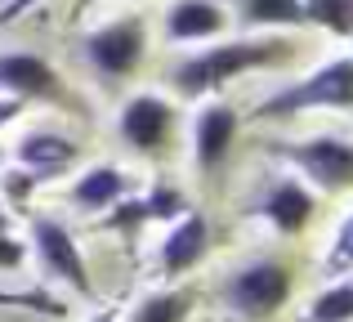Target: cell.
Masks as SVG:
<instances>
[{
  "label": "cell",
  "instance_id": "1",
  "mask_svg": "<svg viewBox=\"0 0 353 322\" xmlns=\"http://www.w3.org/2000/svg\"><path fill=\"white\" fill-rule=\"evenodd\" d=\"M291 54H295L291 41H277V36H264V41H224V45H210V50L188 54L183 63H174L170 85L179 90L183 99H201V94L224 90L228 81L246 77V72L277 68V63H286Z\"/></svg>",
  "mask_w": 353,
  "mask_h": 322
},
{
  "label": "cell",
  "instance_id": "2",
  "mask_svg": "<svg viewBox=\"0 0 353 322\" xmlns=\"http://www.w3.org/2000/svg\"><path fill=\"white\" fill-rule=\"evenodd\" d=\"M353 112V54H340V59H327L318 72L282 85L277 94H268L264 103L255 108L259 121H286V117L300 112Z\"/></svg>",
  "mask_w": 353,
  "mask_h": 322
},
{
  "label": "cell",
  "instance_id": "3",
  "mask_svg": "<svg viewBox=\"0 0 353 322\" xmlns=\"http://www.w3.org/2000/svg\"><path fill=\"white\" fill-rule=\"evenodd\" d=\"M291 291H295V273H291L286 260H250V264H241V269L228 273L219 296H224V305L233 309L237 318L264 322L291 300Z\"/></svg>",
  "mask_w": 353,
  "mask_h": 322
},
{
  "label": "cell",
  "instance_id": "4",
  "mask_svg": "<svg viewBox=\"0 0 353 322\" xmlns=\"http://www.w3.org/2000/svg\"><path fill=\"white\" fill-rule=\"evenodd\" d=\"M273 157H282L291 170H300L313 188L345 192L353 188V143L336 134H313V139H277L268 143Z\"/></svg>",
  "mask_w": 353,
  "mask_h": 322
},
{
  "label": "cell",
  "instance_id": "5",
  "mask_svg": "<svg viewBox=\"0 0 353 322\" xmlns=\"http://www.w3.org/2000/svg\"><path fill=\"white\" fill-rule=\"evenodd\" d=\"M32 251L41 260V269L50 273L54 282L72 291L77 300H94V278H90V264L81 255L77 237L63 219L54 215H32Z\"/></svg>",
  "mask_w": 353,
  "mask_h": 322
},
{
  "label": "cell",
  "instance_id": "6",
  "mask_svg": "<svg viewBox=\"0 0 353 322\" xmlns=\"http://www.w3.org/2000/svg\"><path fill=\"white\" fill-rule=\"evenodd\" d=\"M143 50H148V23L143 18H112V23L94 27V32L81 41L85 63L103 81H112V85L125 81L130 72L143 63Z\"/></svg>",
  "mask_w": 353,
  "mask_h": 322
},
{
  "label": "cell",
  "instance_id": "7",
  "mask_svg": "<svg viewBox=\"0 0 353 322\" xmlns=\"http://www.w3.org/2000/svg\"><path fill=\"white\" fill-rule=\"evenodd\" d=\"M0 94H14L23 103H72L54 63L41 59V54H27V50L0 54Z\"/></svg>",
  "mask_w": 353,
  "mask_h": 322
},
{
  "label": "cell",
  "instance_id": "8",
  "mask_svg": "<svg viewBox=\"0 0 353 322\" xmlns=\"http://www.w3.org/2000/svg\"><path fill=\"white\" fill-rule=\"evenodd\" d=\"M170 130H174V108L170 99L161 94H134L125 99L117 117V134L125 139V148L143 152V157H157V152L170 143Z\"/></svg>",
  "mask_w": 353,
  "mask_h": 322
},
{
  "label": "cell",
  "instance_id": "9",
  "mask_svg": "<svg viewBox=\"0 0 353 322\" xmlns=\"http://www.w3.org/2000/svg\"><path fill=\"white\" fill-rule=\"evenodd\" d=\"M183 210H188V197H183L174 183H152L143 197H130L125 192L117 206H108L103 210V228L134 237L143 224H170V219H179Z\"/></svg>",
  "mask_w": 353,
  "mask_h": 322
},
{
  "label": "cell",
  "instance_id": "10",
  "mask_svg": "<svg viewBox=\"0 0 353 322\" xmlns=\"http://www.w3.org/2000/svg\"><path fill=\"white\" fill-rule=\"evenodd\" d=\"M206 251H210V224L206 215L188 206L179 219H170V233L161 237V251H157V269H161V278H183L206 260Z\"/></svg>",
  "mask_w": 353,
  "mask_h": 322
},
{
  "label": "cell",
  "instance_id": "11",
  "mask_svg": "<svg viewBox=\"0 0 353 322\" xmlns=\"http://www.w3.org/2000/svg\"><path fill=\"white\" fill-rule=\"evenodd\" d=\"M237 130H241V117L228 103H206L197 112V121H192V161H197L201 174L224 165V157L237 143Z\"/></svg>",
  "mask_w": 353,
  "mask_h": 322
},
{
  "label": "cell",
  "instance_id": "12",
  "mask_svg": "<svg viewBox=\"0 0 353 322\" xmlns=\"http://www.w3.org/2000/svg\"><path fill=\"white\" fill-rule=\"evenodd\" d=\"M255 215L264 219L268 228H277L282 237H295V233H304V228L313 224V215H318V197H313L300 179H277L273 188L255 201Z\"/></svg>",
  "mask_w": 353,
  "mask_h": 322
},
{
  "label": "cell",
  "instance_id": "13",
  "mask_svg": "<svg viewBox=\"0 0 353 322\" xmlns=\"http://www.w3.org/2000/svg\"><path fill=\"white\" fill-rule=\"evenodd\" d=\"M14 157L27 174H36V183H45L81 161V143L68 139V134H54V130H32L14 143Z\"/></svg>",
  "mask_w": 353,
  "mask_h": 322
},
{
  "label": "cell",
  "instance_id": "14",
  "mask_svg": "<svg viewBox=\"0 0 353 322\" xmlns=\"http://www.w3.org/2000/svg\"><path fill=\"white\" fill-rule=\"evenodd\" d=\"M125 192H130V174L121 170V165L103 161V165H90V170L81 174L77 183H72L68 201H72L77 210H85V215H99V210L117 206Z\"/></svg>",
  "mask_w": 353,
  "mask_h": 322
},
{
  "label": "cell",
  "instance_id": "15",
  "mask_svg": "<svg viewBox=\"0 0 353 322\" xmlns=\"http://www.w3.org/2000/svg\"><path fill=\"white\" fill-rule=\"evenodd\" d=\"M228 27V14L215 0H174L165 14V36L170 41H206Z\"/></svg>",
  "mask_w": 353,
  "mask_h": 322
},
{
  "label": "cell",
  "instance_id": "16",
  "mask_svg": "<svg viewBox=\"0 0 353 322\" xmlns=\"http://www.w3.org/2000/svg\"><path fill=\"white\" fill-rule=\"evenodd\" d=\"M192 305H197L192 287H165V291H152V296L139 300L125 322H188Z\"/></svg>",
  "mask_w": 353,
  "mask_h": 322
},
{
  "label": "cell",
  "instance_id": "17",
  "mask_svg": "<svg viewBox=\"0 0 353 322\" xmlns=\"http://www.w3.org/2000/svg\"><path fill=\"white\" fill-rule=\"evenodd\" d=\"M237 14L246 27H300L304 0H241Z\"/></svg>",
  "mask_w": 353,
  "mask_h": 322
},
{
  "label": "cell",
  "instance_id": "18",
  "mask_svg": "<svg viewBox=\"0 0 353 322\" xmlns=\"http://www.w3.org/2000/svg\"><path fill=\"white\" fill-rule=\"evenodd\" d=\"M300 322H353V278H336L304 309Z\"/></svg>",
  "mask_w": 353,
  "mask_h": 322
},
{
  "label": "cell",
  "instance_id": "19",
  "mask_svg": "<svg viewBox=\"0 0 353 322\" xmlns=\"http://www.w3.org/2000/svg\"><path fill=\"white\" fill-rule=\"evenodd\" d=\"M304 23L327 27L331 36H353V0H304Z\"/></svg>",
  "mask_w": 353,
  "mask_h": 322
},
{
  "label": "cell",
  "instance_id": "20",
  "mask_svg": "<svg viewBox=\"0 0 353 322\" xmlns=\"http://www.w3.org/2000/svg\"><path fill=\"white\" fill-rule=\"evenodd\" d=\"M0 309H23V314H41V318H68V305L54 300L45 287H32V291H0Z\"/></svg>",
  "mask_w": 353,
  "mask_h": 322
},
{
  "label": "cell",
  "instance_id": "21",
  "mask_svg": "<svg viewBox=\"0 0 353 322\" xmlns=\"http://www.w3.org/2000/svg\"><path fill=\"white\" fill-rule=\"evenodd\" d=\"M327 278H345V273L353 269V210L345 219H340V228H336V237H331V251H327Z\"/></svg>",
  "mask_w": 353,
  "mask_h": 322
},
{
  "label": "cell",
  "instance_id": "22",
  "mask_svg": "<svg viewBox=\"0 0 353 322\" xmlns=\"http://www.w3.org/2000/svg\"><path fill=\"white\" fill-rule=\"evenodd\" d=\"M32 192H36V174H27V170H9L5 174V206H27Z\"/></svg>",
  "mask_w": 353,
  "mask_h": 322
},
{
  "label": "cell",
  "instance_id": "23",
  "mask_svg": "<svg viewBox=\"0 0 353 322\" xmlns=\"http://www.w3.org/2000/svg\"><path fill=\"white\" fill-rule=\"evenodd\" d=\"M23 260H27V242H18V237L5 228V233H0V269H5V273L23 269Z\"/></svg>",
  "mask_w": 353,
  "mask_h": 322
},
{
  "label": "cell",
  "instance_id": "24",
  "mask_svg": "<svg viewBox=\"0 0 353 322\" xmlns=\"http://www.w3.org/2000/svg\"><path fill=\"white\" fill-rule=\"evenodd\" d=\"M23 99H14V94H0V130H5L9 121H18V117H23Z\"/></svg>",
  "mask_w": 353,
  "mask_h": 322
},
{
  "label": "cell",
  "instance_id": "25",
  "mask_svg": "<svg viewBox=\"0 0 353 322\" xmlns=\"http://www.w3.org/2000/svg\"><path fill=\"white\" fill-rule=\"evenodd\" d=\"M32 5H36V0H9V5L0 9V23H9V18H23Z\"/></svg>",
  "mask_w": 353,
  "mask_h": 322
},
{
  "label": "cell",
  "instance_id": "26",
  "mask_svg": "<svg viewBox=\"0 0 353 322\" xmlns=\"http://www.w3.org/2000/svg\"><path fill=\"white\" fill-rule=\"evenodd\" d=\"M5 228H9V206L0 201V233H5Z\"/></svg>",
  "mask_w": 353,
  "mask_h": 322
},
{
  "label": "cell",
  "instance_id": "27",
  "mask_svg": "<svg viewBox=\"0 0 353 322\" xmlns=\"http://www.w3.org/2000/svg\"><path fill=\"white\" fill-rule=\"evenodd\" d=\"M94 322H121V318L117 314H103V318H94Z\"/></svg>",
  "mask_w": 353,
  "mask_h": 322
},
{
  "label": "cell",
  "instance_id": "28",
  "mask_svg": "<svg viewBox=\"0 0 353 322\" xmlns=\"http://www.w3.org/2000/svg\"><path fill=\"white\" fill-rule=\"evenodd\" d=\"M0 165H5V148H0Z\"/></svg>",
  "mask_w": 353,
  "mask_h": 322
}]
</instances>
